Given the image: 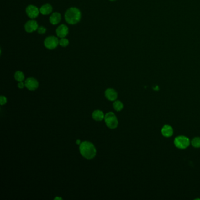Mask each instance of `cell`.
Here are the masks:
<instances>
[{"label":"cell","mask_w":200,"mask_h":200,"mask_svg":"<svg viewBox=\"0 0 200 200\" xmlns=\"http://www.w3.org/2000/svg\"><path fill=\"white\" fill-rule=\"evenodd\" d=\"M79 151L82 156L86 159H93L96 155L95 145L89 141H83L79 145Z\"/></svg>","instance_id":"obj_1"},{"label":"cell","mask_w":200,"mask_h":200,"mask_svg":"<svg viewBox=\"0 0 200 200\" xmlns=\"http://www.w3.org/2000/svg\"><path fill=\"white\" fill-rule=\"evenodd\" d=\"M59 44L61 46L66 47L68 45L69 42L68 39H66L65 38H61V39L59 40Z\"/></svg>","instance_id":"obj_18"},{"label":"cell","mask_w":200,"mask_h":200,"mask_svg":"<svg viewBox=\"0 0 200 200\" xmlns=\"http://www.w3.org/2000/svg\"><path fill=\"white\" fill-rule=\"evenodd\" d=\"M25 86L29 91H35L39 87V83L35 78L29 77L25 81Z\"/></svg>","instance_id":"obj_7"},{"label":"cell","mask_w":200,"mask_h":200,"mask_svg":"<svg viewBox=\"0 0 200 200\" xmlns=\"http://www.w3.org/2000/svg\"><path fill=\"white\" fill-rule=\"evenodd\" d=\"M174 144L178 149L183 150V149H186L190 145V141L187 137L184 136H179L175 138Z\"/></svg>","instance_id":"obj_4"},{"label":"cell","mask_w":200,"mask_h":200,"mask_svg":"<svg viewBox=\"0 0 200 200\" xmlns=\"http://www.w3.org/2000/svg\"><path fill=\"white\" fill-rule=\"evenodd\" d=\"M7 102V99L4 96H1L0 97V104L1 105H5Z\"/></svg>","instance_id":"obj_19"},{"label":"cell","mask_w":200,"mask_h":200,"mask_svg":"<svg viewBox=\"0 0 200 200\" xmlns=\"http://www.w3.org/2000/svg\"><path fill=\"white\" fill-rule=\"evenodd\" d=\"M52 5L49 4H46L43 5L40 9V13L42 14V15H49L50 14L52 11Z\"/></svg>","instance_id":"obj_14"},{"label":"cell","mask_w":200,"mask_h":200,"mask_svg":"<svg viewBox=\"0 0 200 200\" xmlns=\"http://www.w3.org/2000/svg\"><path fill=\"white\" fill-rule=\"evenodd\" d=\"M173 133L174 130L173 127L170 125H164L161 129V134L165 137H170L173 136Z\"/></svg>","instance_id":"obj_11"},{"label":"cell","mask_w":200,"mask_h":200,"mask_svg":"<svg viewBox=\"0 0 200 200\" xmlns=\"http://www.w3.org/2000/svg\"><path fill=\"white\" fill-rule=\"evenodd\" d=\"M24 87H25V83H24L23 82H19L18 84V87L19 89H23Z\"/></svg>","instance_id":"obj_21"},{"label":"cell","mask_w":200,"mask_h":200,"mask_svg":"<svg viewBox=\"0 0 200 200\" xmlns=\"http://www.w3.org/2000/svg\"><path fill=\"white\" fill-rule=\"evenodd\" d=\"M14 77H15V79L18 81V82H23V81L25 79V76H24V74L23 72L20 71H17L15 73V75H14Z\"/></svg>","instance_id":"obj_15"},{"label":"cell","mask_w":200,"mask_h":200,"mask_svg":"<svg viewBox=\"0 0 200 200\" xmlns=\"http://www.w3.org/2000/svg\"><path fill=\"white\" fill-rule=\"evenodd\" d=\"M40 13L39 9L38 8L33 5H28L26 8V13L28 16L31 19L36 18Z\"/></svg>","instance_id":"obj_6"},{"label":"cell","mask_w":200,"mask_h":200,"mask_svg":"<svg viewBox=\"0 0 200 200\" xmlns=\"http://www.w3.org/2000/svg\"><path fill=\"white\" fill-rule=\"evenodd\" d=\"M81 141H80L79 140H76V144L80 145V144H81Z\"/></svg>","instance_id":"obj_22"},{"label":"cell","mask_w":200,"mask_h":200,"mask_svg":"<svg viewBox=\"0 0 200 200\" xmlns=\"http://www.w3.org/2000/svg\"><path fill=\"white\" fill-rule=\"evenodd\" d=\"M56 32L57 36L60 38H65L66 36L68 34V28L66 25H65L64 24H62L57 28V29L56 30Z\"/></svg>","instance_id":"obj_9"},{"label":"cell","mask_w":200,"mask_h":200,"mask_svg":"<svg viewBox=\"0 0 200 200\" xmlns=\"http://www.w3.org/2000/svg\"><path fill=\"white\" fill-rule=\"evenodd\" d=\"M104 119L106 126L110 129H114L118 126V120L113 112H109L106 114Z\"/></svg>","instance_id":"obj_3"},{"label":"cell","mask_w":200,"mask_h":200,"mask_svg":"<svg viewBox=\"0 0 200 200\" xmlns=\"http://www.w3.org/2000/svg\"><path fill=\"white\" fill-rule=\"evenodd\" d=\"M61 15L59 13H54L50 16V21L52 25L58 24L61 20Z\"/></svg>","instance_id":"obj_12"},{"label":"cell","mask_w":200,"mask_h":200,"mask_svg":"<svg viewBox=\"0 0 200 200\" xmlns=\"http://www.w3.org/2000/svg\"><path fill=\"white\" fill-rule=\"evenodd\" d=\"M105 96L110 101H115L118 98V93L113 89L109 88L105 91Z\"/></svg>","instance_id":"obj_10"},{"label":"cell","mask_w":200,"mask_h":200,"mask_svg":"<svg viewBox=\"0 0 200 200\" xmlns=\"http://www.w3.org/2000/svg\"><path fill=\"white\" fill-rule=\"evenodd\" d=\"M113 106L114 110L118 112H120L123 109V103L120 100H115L114 102Z\"/></svg>","instance_id":"obj_16"},{"label":"cell","mask_w":200,"mask_h":200,"mask_svg":"<svg viewBox=\"0 0 200 200\" xmlns=\"http://www.w3.org/2000/svg\"><path fill=\"white\" fill-rule=\"evenodd\" d=\"M81 12L76 7L69 8L65 14V19L66 23L74 25L79 23L81 19Z\"/></svg>","instance_id":"obj_2"},{"label":"cell","mask_w":200,"mask_h":200,"mask_svg":"<svg viewBox=\"0 0 200 200\" xmlns=\"http://www.w3.org/2000/svg\"><path fill=\"white\" fill-rule=\"evenodd\" d=\"M110 1H115V0H110Z\"/></svg>","instance_id":"obj_24"},{"label":"cell","mask_w":200,"mask_h":200,"mask_svg":"<svg viewBox=\"0 0 200 200\" xmlns=\"http://www.w3.org/2000/svg\"><path fill=\"white\" fill-rule=\"evenodd\" d=\"M59 40L57 37L50 36L47 37L44 41V45L48 50L55 49L59 45Z\"/></svg>","instance_id":"obj_5"},{"label":"cell","mask_w":200,"mask_h":200,"mask_svg":"<svg viewBox=\"0 0 200 200\" xmlns=\"http://www.w3.org/2000/svg\"><path fill=\"white\" fill-rule=\"evenodd\" d=\"M105 116L103 112L100 110H96L92 113V118L97 122L103 120V119L105 118Z\"/></svg>","instance_id":"obj_13"},{"label":"cell","mask_w":200,"mask_h":200,"mask_svg":"<svg viewBox=\"0 0 200 200\" xmlns=\"http://www.w3.org/2000/svg\"><path fill=\"white\" fill-rule=\"evenodd\" d=\"M58 199H59V200H62V198H59V197H56V198H55V200H58Z\"/></svg>","instance_id":"obj_23"},{"label":"cell","mask_w":200,"mask_h":200,"mask_svg":"<svg viewBox=\"0 0 200 200\" xmlns=\"http://www.w3.org/2000/svg\"><path fill=\"white\" fill-rule=\"evenodd\" d=\"M191 145L194 148H200V137H194L191 141Z\"/></svg>","instance_id":"obj_17"},{"label":"cell","mask_w":200,"mask_h":200,"mask_svg":"<svg viewBox=\"0 0 200 200\" xmlns=\"http://www.w3.org/2000/svg\"><path fill=\"white\" fill-rule=\"evenodd\" d=\"M24 28L26 32L31 33L36 31L38 28V24L35 20H29L25 24Z\"/></svg>","instance_id":"obj_8"},{"label":"cell","mask_w":200,"mask_h":200,"mask_svg":"<svg viewBox=\"0 0 200 200\" xmlns=\"http://www.w3.org/2000/svg\"><path fill=\"white\" fill-rule=\"evenodd\" d=\"M37 31L38 32V34H44L46 31V29L45 28L41 26V27H38V29H37Z\"/></svg>","instance_id":"obj_20"}]
</instances>
